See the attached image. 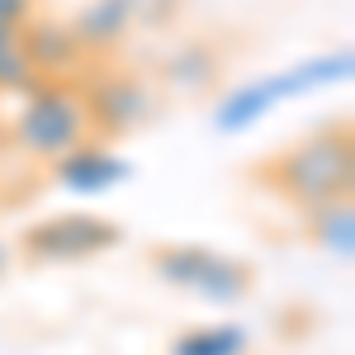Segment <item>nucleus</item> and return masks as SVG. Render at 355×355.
<instances>
[{"label": "nucleus", "instance_id": "nucleus-1", "mask_svg": "<svg viewBox=\"0 0 355 355\" xmlns=\"http://www.w3.org/2000/svg\"><path fill=\"white\" fill-rule=\"evenodd\" d=\"M266 185L279 190L284 199H294L303 209H322L336 199H351V128H327V133H313L299 147H284L279 157L266 162Z\"/></svg>", "mask_w": 355, "mask_h": 355}, {"label": "nucleus", "instance_id": "nucleus-2", "mask_svg": "<svg viewBox=\"0 0 355 355\" xmlns=\"http://www.w3.org/2000/svg\"><path fill=\"white\" fill-rule=\"evenodd\" d=\"M90 128V114H85V95L67 81H33L24 90V105L15 114V142L33 152V157H48L62 162L67 152L85 147Z\"/></svg>", "mask_w": 355, "mask_h": 355}, {"label": "nucleus", "instance_id": "nucleus-3", "mask_svg": "<svg viewBox=\"0 0 355 355\" xmlns=\"http://www.w3.org/2000/svg\"><path fill=\"white\" fill-rule=\"evenodd\" d=\"M346 76H351V53H346V48H341V53H327V57H313V62H294V67H284L270 81H251V85H237L232 95H223V105L214 110V123L227 128V133L251 128V123L266 119L279 100L308 95V90H318V85H336V81H346Z\"/></svg>", "mask_w": 355, "mask_h": 355}, {"label": "nucleus", "instance_id": "nucleus-4", "mask_svg": "<svg viewBox=\"0 0 355 355\" xmlns=\"http://www.w3.org/2000/svg\"><path fill=\"white\" fill-rule=\"evenodd\" d=\"M157 270L171 284H185L209 303H237L251 289V270L232 256H218L209 246H162Z\"/></svg>", "mask_w": 355, "mask_h": 355}, {"label": "nucleus", "instance_id": "nucleus-5", "mask_svg": "<svg viewBox=\"0 0 355 355\" xmlns=\"http://www.w3.org/2000/svg\"><path fill=\"white\" fill-rule=\"evenodd\" d=\"M114 242H119V227L95 214H62V218H48L43 227L24 232V251L43 261H85Z\"/></svg>", "mask_w": 355, "mask_h": 355}, {"label": "nucleus", "instance_id": "nucleus-6", "mask_svg": "<svg viewBox=\"0 0 355 355\" xmlns=\"http://www.w3.org/2000/svg\"><path fill=\"white\" fill-rule=\"evenodd\" d=\"M85 95V114H90V128H100V133H133L137 123H147L152 119V90L137 81V76H123V71H114V76H100V81L81 90Z\"/></svg>", "mask_w": 355, "mask_h": 355}, {"label": "nucleus", "instance_id": "nucleus-7", "mask_svg": "<svg viewBox=\"0 0 355 355\" xmlns=\"http://www.w3.org/2000/svg\"><path fill=\"white\" fill-rule=\"evenodd\" d=\"M19 43H24V57H28V67H33L38 81H62V71L85 57L76 33L67 24H48V19H28L19 28Z\"/></svg>", "mask_w": 355, "mask_h": 355}, {"label": "nucleus", "instance_id": "nucleus-8", "mask_svg": "<svg viewBox=\"0 0 355 355\" xmlns=\"http://www.w3.org/2000/svg\"><path fill=\"white\" fill-rule=\"evenodd\" d=\"M128 175H133V166L123 157H114L110 147H76L57 162V180L76 194H105Z\"/></svg>", "mask_w": 355, "mask_h": 355}, {"label": "nucleus", "instance_id": "nucleus-9", "mask_svg": "<svg viewBox=\"0 0 355 355\" xmlns=\"http://www.w3.org/2000/svg\"><path fill=\"white\" fill-rule=\"evenodd\" d=\"M133 15H137V0H90L76 15L71 33H76L81 53H100V48H110V43H119L128 33Z\"/></svg>", "mask_w": 355, "mask_h": 355}, {"label": "nucleus", "instance_id": "nucleus-10", "mask_svg": "<svg viewBox=\"0 0 355 355\" xmlns=\"http://www.w3.org/2000/svg\"><path fill=\"white\" fill-rule=\"evenodd\" d=\"M313 237L322 251L351 261L355 256V214H351V199H336V204H322L313 209Z\"/></svg>", "mask_w": 355, "mask_h": 355}, {"label": "nucleus", "instance_id": "nucleus-11", "mask_svg": "<svg viewBox=\"0 0 355 355\" xmlns=\"http://www.w3.org/2000/svg\"><path fill=\"white\" fill-rule=\"evenodd\" d=\"M246 351V331L242 327H199L185 331L171 355H242Z\"/></svg>", "mask_w": 355, "mask_h": 355}, {"label": "nucleus", "instance_id": "nucleus-12", "mask_svg": "<svg viewBox=\"0 0 355 355\" xmlns=\"http://www.w3.org/2000/svg\"><path fill=\"white\" fill-rule=\"evenodd\" d=\"M38 81L33 67L24 57V43H19V28H0V90H28Z\"/></svg>", "mask_w": 355, "mask_h": 355}, {"label": "nucleus", "instance_id": "nucleus-13", "mask_svg": "<svg viewBox=\"0 0 355 355\" xmlns=\"http://www.w3.org/2000/svg\"><path fill=\"white\" fill-rule=\"evenodd\" d=\"M171 81L185 85V90H199V85L214 81V57L204 53V48H190V53H180L171 62Z\"/></svg>", "mask_w": 355, "mask_h": 355}, {"label": "nucleus", "instance_id": "nucleus-14", "mask_svg": "<svg viewBox=\"0 0 355 355\" xmlns=\"http://www.w3.org/2000/svg\"><path fill=\"white\" fill-rule=\"evenodd\" d=\"M33 19V0H0V28H24Z\"/></svg>", "mask_w": 355, "mask_h": 355}, {"label": "nucleus", "instance_id": "nucleus-15", "mask_svg": "<svg viewBox=\"0 0 355 355\" xmlns=\"http://www.w3.org/2000/svg\"><path fill=\"white\" fill-rule=\"evenodd\" d=\"M0 270H5V251H0Z\"/></svg>", "mask_w": 355, "mask_h": 355}]
</instances>
